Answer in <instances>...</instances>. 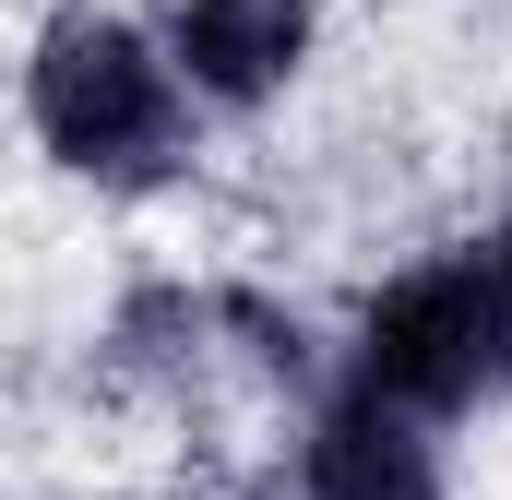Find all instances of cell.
I'll return each instance as SVG.
<instances>
[{
  "instance_id": "cell-1",
  "label": "cell",
  "mask_w": 512,
  "mask_h": 500,
  "mask_svg": "<svg viewBox=\"0 0 512 500\" xmlns=\"http://www.w3.org/2000/svg\"><path fill=\"white\" fill-rule=\"evenodd\" d=\"M36 143L84 179H167L179 167V84L120 12H60L24 72Z\"/></svg>"
},
{
  "instance_id": "cell-5",
  "label": "cell",
  "mask_w": 512,
  "mask_h": 500,
  "mask_svg": "<svg viewBox=\"0 0 512 500\" xmlns=\"http://www.w3.org/2000/svg\"><path fill=\"white\" fill-rule=\"evenodd\" d=\"M489 262H501V274H512V215H501V239H489Z\"/></svg>"
},
{
  "instance_id": "cell-2",
  "label": "cell",
  "mask_w": 512,
  "mask_h": 500,
  "mask_svg": "<svg viewBox=\"0 0 512 500\" xmlns=\"http://www.w3.org/2000/svg\"><path fill=\"white\" fill-rule=\"evenodd\" d=\"M358 370L405 393V405H477V393H512V274L501 262H429L370 298L358 322Z\"/></svg>"
},
{
  "instance_id": "cell-4",
  "label": "cell",
  "mask_w": 512,
  "mask_h": 500,
  "mask_svg": "<svg viewBox=\"0 0 512 500\" xmlns=\"http://www.w3.org/2000/svg\"><path fill=\"white\" fill-rule=\"evenodd\" d=\"M167 48H179V72H191L203 96L251 108V96H274V84L298 72V48H310V0H179Z\"/></svg>"
},
{
  "instance_id": "cell-6",
  "label": "cell",
  "mask_w": 512,
  "mask_h": 500,
  "mask_svg": "<svg viewBox=\"0 0 512 500\" xmlns=\"http://www.w3.org/2000/svg\"><path fill=\"white\" fill-rule=\"evenodd\" d=\"M298 500H310V489H298Z\"/></svg>"
},
{
  "instance_id": "cell-3",
  "label": "cell",
  "mask_w": 512,
  "mask_h": 500,
  "mask_svg": "<svg viewBox=\"0 0 512 500\" xmlns=\"http://www.w3.org/2000/svg\"><path fill=\"white\" fill-rule=\"evenodd\" d=\"M417 417H429V405H405V393H382V381L334 393V405L310 417L298 489L310 500H441V453H429Z\"/></svg>"
}]
</instances>
